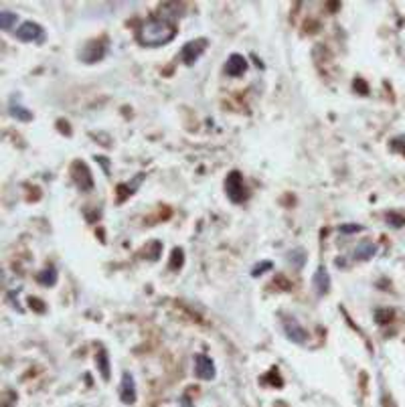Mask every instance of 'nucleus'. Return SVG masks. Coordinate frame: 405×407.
<instances>
[{
    "label": "nucleus",
    "instance_id": "obj_5",
    "mask_svg": "<svg viewBox=\"0 0 405 407\" xmlns=\"http://www.w3.org/2000/svg\"><path fill=\"white\" fill-rule=\"evenodd\" d=\"M14 37L18 39V41H25V43H43L45 41V31L40 27L39 23H23L21 27L14 31Z\"/></svg>",
    "mask_w": 405,
    "mask_h": 407
},
{
    "label": "nucleus",
    "instance_id": "obj_8",
    "mask_svg": "<svg viewBox=\"0 0 405 407\" xmlns=\"http://www.w3.org/2000/svg\"><path fill=\"white\" fill-rule=\"evenodd\" d=\"M195 375L202 381L215 379V363H213L207 354H197V357H195Z\"/></svg>",
    "mask_w": 405,
    "mask_h": 407
},
{
    "label": "nucleus",
    "instance_id": "obj_1",
    "mask_svg": "<svg viewBox=\"0 0 405 407\" xmlns=\"http://www.w3.org/2000/svg\"><path fill=\"white\" fill-rule=\"evenodd\" d=\"M175 37V23L162 18L158 14L148 16V18L138 27V33H136V39H138L140 45H144V47H164V45H168V43L173 41Z\"/></svg>",
    "mask_w": 405,
    "mask_h": 407
},
{
    "label": "nucleus",
    "instance_id": "obj_20",
    "mask_svg": "<svg viewBox=\"0 0 405 407\" xmlns=\"http://www.w3.org/2000/svg\"><path fill=\"white\" fill-rule=\"evenodd\" d=\"M392 150L393 152H399L405 156V136H395L392 140Z\"/></svg>",
    "mask_w": 405,
    "mask_h": 407
},
{
    "label": "nucleus",
    "instance_id": "obj_13",
    "mask_svg": "<svg viewBox=\"0 0 405 407\" xmlns=\"http://www.w3.org/2000/svg\"><path fill=\"white\" fill-rule=\"evenodd\" d=\"M158 16L171 21V23H176L178 18L185 16V4L183 2H164L158 9Z\"/></svg>",
    "mask_w": 405,
    "mask_h": 407
},
{
    "label": "nucleus",
    "instance_id": "obj_6",
    "mask_svg": "<svg viewBox=\"0 0 405 407\" xmlns=\"http://www.w3.org/2000/svg\"><path fill=\"white\" fill-rule=\"evenodd\" d=\"M71 177H73V183L80 187L81 190L90 192L94 189V178H92V173L87 168V164L81 163V161H75L73 166H71Z\"/></svg>",
    "mask_w": 405,
    "mask_h": 407
},
{
    "label": "nucleus",
    "instance_id": "obj_23",
    "mask_svg": "<svg viewBox=\"0 0 405 407\" xmlns=\"http://www.w3.org/2000/svg\"><path fill=\"white\" fill-rule=\"evenodd\" d=\"M361 229H363L361 225H340V233H357Z\"/></svg>",
    "mask_w": 405,
    "mask_h": 407
},
{
    "label": "nucleus",
    "instance_id": "obj_22",
    "mask_svg": "<svg viewBox=\"0 0 405 407\" xmlns=\"http://www.w3.org/2000/svg\"><path fill=\"white\" fill-rule=\"evenodd\" d=\"M176 264H178V268L183 266V249H178V247H176L175 251H173V261H171V270H176Z\"/></svg>",
    "mask_w": 405,
    "mask_h": 407
},
{
    "label": "nucleus",
    "instance_id": "obj_16",
    "mask_svg": "<svg viewBox=\"0 0 405 407\" xmlns=\"http://www.w3.org/2000/svg\"><path fill=\"white\" fill-rule=\"evenodd\" d=\"M95 361H97V367H99V373H102V377L108 381L109 379L108 351H106V349H99V351H97V357H95Z\"/></svg>",
    "mask_w": 405,
    "mask_h": 407
},
{
    "label": "nucleus",
    "instance_id": "obj_15",
    "mask_svg": "<svg viewBox=\"0 0 405 407\" xmlns=\"http://www.w3.org/2000/svg\"><path fill=\"white\" fill-rule=\"evenodd\" d=\"M57 280H59V273H57L53 266H47L45 270H40L39 273H37V282H39L40 286H47V288L57 284Z\"/></svg>",
    "mask_w": 405,
    "mask_h": 407
},
{
    "label": "nucleus",
    "instance_id": "obj_14",
    "mask_svg": "<svg viewBox=\"0 0 405 407\" xmlns=\"http://www.w3.org/2000/svg\"><path fill=\"white\" fill-rule=\"evenodd\" d=\"M9 114L13 116V118H16L18 122H31L33 120V114L28 112L23 104H18L16 102V95H13L11 97V106H9Z\"/></svg>",
    "mask_w": 405,
    "mask_h": 407
},
{
    "label": "nucleus",
    "instance_id": "obj_17",
    "mask_svg": "<svg viewBox=\"0 0 405 407\" xmlns=\"http://www.w3.org/2000/svg\"><path fill=\"white\" fill-rule=\"evenodd\" d=\"M18 23V16L13 11H0V27L2 31H13V27H16Z\"/></svg>",
    "mask_w": 405,
    "mask_h": 407
},
{
    "label": "nucleus",
    "instance_id": "obj_12",
    "mask_svg": "<svg viewBox=\"0 0 405 407\" xmlns=\"http://www.w3.org/2000/svg\"><path fill=\"white\" fill-rule=\"evenodd\" d=\"M377 244H373L371 239H363V242H359L357 247L352 249V259H355V261H369V259H373L377 256Z\"/></svg>",
    "mask_w": 405,
    "mask_h": 407
},
{
    "label": "nucleus",
    "instance_id": "obj_11",
    "mask_svg": "<svg viewBox=\"0 0 405 407\" xmlns=\"http://www.w3.org/2000/svg\"><path fill=\"white\" fill-rule=\"evenodd\" d=\"M312 288H314V292L318 294V296H326L328 292H330V273L328 270L320 266L318 270L314 271V276H312Z\"/></svg>",
    "mask_w": 405,
    "mask_h": 407
},
{
    "label": "nucleus",
    "instance_id": "obj_4",
    "mask_svg": "<svg viewBox=\"0 0 405 407\" xmlns=\"http://www.w3.org/2000/svg\"><path fill=\"white\" fill-rule=\"evenodd\" d=\"M282 328H284L286 339L292 340L294 344H304V342L308 340V332H306V328L300 325V322H298V318H294V316H284Z\"/></svg>",
    "mask_w": 405,
    "mask_h": 407
},
{
    "label": "nucleus",
    "instance_id": "obj_10",
    "mask_svg": "<svg viewBox=\"0 0 405 407\" xmlns=\"http://www.w3.org/2000/svg\"><path fill=\"white\" fill-rule=\"evenodd\" d=\"M223 69H225V75H230V77H242L243 73L247 71V59L239 53L230 55Z\"/></svg>",
    "mask_w": 405,
    "mask_h": 407
},
{
    "label": "nucleus",
    "instance_id": "obj_24",
    "mask_svg": "<svg viewBox=\"0 0 405 407\" xmlns=\"http://www.w3.org/2000/svg\"><path fill=\"white\" fill-rule=\"evenodd\" d=\"M180 406H183V407H190L189 406V399H187V397H183V399H180Z\"/></svg>",
    "mask_w": 405,
    "mask_h": 407
},
{
    "label": "nucleus",
    "instance_id": "obj_7",
    "mask_svg": "<svg viewBox=\"0 0 405 407\" xmlns=\"http://www.w3.org/2000/svg\"><path fill=\"white\" fill-rule=\"evenodd\" d=\"M108 51V45L104 41H87L85 47L81 49L80 57L85 63H95V61H102L104 55Z\"/></svg>",
    "mask_w": 405,
    "mask_h": 407
},
{
    "label": "nucleus",
    "instance_id": "obj_19",
    "mask_svg": "<svg viewBox=\"0 0 405 407\" xmlns=\"http://www.w3.org/2000/svg\"><path fill=\"white\" fill-rule=\"evenodd\" d=\"M387 225L399 229V227H404L405 225V217L404 215H395V213H387Z\"/></svg>",
    "mask_w": 405,
    "mask_h": 407
},
{
    "label": "nucleus",
    "instance_id": "obj_21",
    "mask_svg": "<svg viewBox=\"0 0 405 407\" xmlns=\"http://www.w3.org/2000/svg\"><path fill=\"white\" fill-rule=\"evenodd\" d=\"M271 268H274V264H271V261H261V264H257L256 268H254V271H252V276H254V278H257V276L266 273V271L271 270Z\"/></svg>",
    "mask_w": 405,
    "mask_h": 407
},
{
    "label": "nucleus",
    "instance_id": "obj_3",
    "mask_svg": "<svg viewBox=\"0 0 405 407\" xmlns=\"http://www.w3.org/2000/svg\"><path fill=\"white\" fill-rule=\"evenodd\" d=\"M207 47H209V41H207L205 37L185 43L183 49H180V59H183V63L189 65V67L190 65H195V63L202 57V53L207 51Z\"/></svg>",
    "mask_w": 405,
    "mask_h": 407
},
{
    "label": "nucleus",
    "instance_id": "obj_18",
    "mask_svg": "<svg viewBox=\"0 0 405 407\" xmlns=\"http://www.w3.org/2000/svg\"><path fill=\"white\" fill-rule=\"evenodd\" d=\"M288 261H290L296 270H302V268H304V264H306V251H304L302 247L292 249V251L288 254Z\"/></svg>",
    "mask_w": 405,
    "mask_h": 407
},
{
    "label": "nucleus",
    "instance_id": "obj_9",
    "mask_svg": "<svg viewBox=\"0 0 405 407\" xmlns=\"http://www.w3.org/2000/svg\"><path fill=\"white\" fill-rule=\"evenodd\" d=\"M120 397H122V401H124L126 406H132V403H136L134 375H132V373H128V371H124V375H122Z\"/></svg>",
    "mask_w": 405,
    "mask_h": 407
},
{
    "label": "nucleus",
    "instance_id": "obj_2",
    "mask_svg": "<svg viewBox=\"0 0 405 407\" xmlns=\"http://www.w3.org/2000/svg\"><path fill=\"white\" fill-rule=\"evenodd\" d=\"M225 192H227V199L235 205L245 203L249 199V195H252L239 170H231L227 175V178H225Z\"/></svg>",
    "mask_w": 405,
    "mask_h": 407
}]
</instances>
